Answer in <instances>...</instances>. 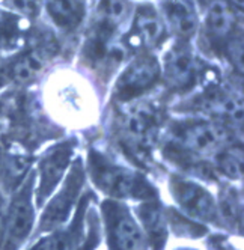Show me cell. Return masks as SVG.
Listing matches in <instances>:
<instances>
[{
  "label": "cell",
  "instance_id": "15",
  "mask_svg": "<svg viewBox=\"0 0 244 250\" xmlns=\"http://www.w3.org/2000/svg\"><path fill=\"white\" fill-rule=\"evenodd\" d=\"M222 170L232 178H241L243 175V152L241 149H229L220 157Z\"/></svg>",
  "mask_w": 244,
  "mask_h": 250
},
{
  "label": "cell",
  "instance_id": "14",
  "mask_svg": "<svg viewBox=\"0 0 244 250\" xmlns=\"http://www.w3.org/2000/svg\"><path fill=\"white\" fill-rule=\"evenodd\" d=\"M41 58L37 55H26L15 61L11 68V74L19 82H29L40 73L41 69Z\"/></svg>",
  "mask_w": 244,
  "mask_h": 250
},
{
  "label": "cell",
  "instance_id": "7",
  "mask_svg": "<svg viewBox=\"0 0 244 250\" xmlns=\"http://www.w3.org/2000/svg\"><path fill=\"white\" fill-rule=\"evenodd\" d=\"M224 139L223 131L216 125L199 122L190 125L183 133V144L196 154H211L220 148Z\"/></svg>",
  "mask_w": 244,
  "mask_h": 250
},
{
  "label": "cell",
  "instance_id": "6",
  "mask_svg": "<svg viewBox=\"0 0 244 250\" xmlns=\"http://www.w3.org/2000/svg\"><path fill=\"white\" fill-rule=\"evenodd\" d=\"M164 77L173 87L184 89L196 77V62L191 51L183 45L173 47L164 59Z\"/></svg>",
  "mask_w": 244,
  "mask_h": 250
},
{
  "label": "cell",
  "instance_id": "10",
  "mask_svg": "<svg viewBox=\"0 0 244 250\" xmlns=\"http://www.w3.org/2000/svg\"><path fill=\"white\" fill-rule=\"evenodd\" d=\"M208 30L217 40H223L232 32L235 26V14L224 0H214L206 14Z\"/></svg>",
  "mask_w": 244,
  "mask_h": 250
},
{
  "label": "cell",
  "instance_id": "16",
  "mask_svg": "<svg viewBox=\"0 0 244 250\" xmlns=\"http://www.w3.org/2000/svg\"><path fill=\"white\" fill-rule=\"evenodd\" d=\"M32 250H73V237L71 234L58 232V234L38 243Z\"/></svg>",
  "mask_w": 244,
  "mask_h": 250
},
{
  "label": "cell",
  "instance_id": "17",
  "mask_svg": "<svg viewBox=\"0 0 244 250\" xmlns=\"http://www.w3.org/2000/svg\"><path fill=\"white\" fill-rule=\"evenodd\" d=\"M14 5L26 14H35L38 9V0H14Z\"/></svg>",
  "mask_w": 244,
  "mask_h": 250
},
{
  "label": "cell",
  "instance_id": "13",
  "mask_svg": "<svg viewBox=\"0 0 244 250\" xmlns=\"http://www.w3.org/2000/svg\"><path fill=\"white\" fill-rule=\"evenodd\" d=\"M163 8L167 21L177 33L184 35V37L193 33L196 27V17L183 2H180V0H166Z\"/></svg>",
  "mask_w": 244,
  "mask_h": 250
},
{
  "label": "cell",
  "instance_id": "18",
  "mask_svg": "<svg viewBox=\"0 0 244 250\" xmlns=\"http://www.w3.org/2000/svg\"><path fill=\"white\" fill-rule=\"evenodd\" d=\"M3 223H2V219H0V241H2L3 240Z\"/></svg>",
  "mask_w": 244,
  "mask_h": 250
},
{
  "label": "cell",
  "instance_id": "1",
  "mask_svg": "<svg viewBox=\"0 0 244 250\" xmlns=\"http://www.w3.org/2000/svg\"><path fill=\"white\" fill-rule=\"evenodd\" d=\"M92 175L100 188L115 196H137L142 187L136 175L101 157H97L92 162Z\"/></svg>",
  "mask_w": 244,
  "mask_h": 250
},
{
  "label": "cell",
  "instance_id": "3",
  "mask_svg": "<svg viewBox=\"0 0 244 250\" xmlns=\"http://www.w3.org/2000/svg\"><path fill=\"white\" fill-rule=\"evenodd\" d=\"M33 225V208L26 191L20 193L9 209L8 220L3 229V240L6 247L14 250L20 243L26 240Z\"/></svg>",
  "mask_w": 244,
  "mask_h": 250
},
{
  "label": "cell",
  "instance_id": "8",
  "mask_svg": "<svg viewBox=\"0 0 244 250\" xmlns=\"http://www.w3.org/2000/svg\"><path fill=\"white\" fill-rule=\"evenodd\" d=\"M69 158H71V148L68 145L58 146L51 149L50 154H47L40 165V172H41V187L40 193L42 191L44 194H48L53 187L58 184V181L62 178Z\"/></svg>",
  "mask_w": 244,
  "mask_h": 250
},
{
  "label": "cell",
  "instance_id": "9",
  "mask_svg": "<svg viewBox=\"0 0 244 250\" xmlns=\"http://www.w3.org/2000/svg\"><path fill=\"white\" fill-rule=\"evenodd\" d=\"M163 21L151 8H143L137 12L134 21V37L137 42H143L148 47H154L163 37Z\"/></svg>",
  "mask_w": 244,
  "mask_h": 250
},
{
  "label": "cell",
  "instance_id": "11",
  "mask_svg": "<svg viewBox=\"0 0 244 250\" xmlns=\"http://www.w3.org/2000/svg\"><path fill=\"white\" fill-rule=\"evenodd\" d=\"M47 11L59 27L73 29L83 19L80 0H47Z\"/></svg>",
  "mask_w": 244,
  "mask_h": 250
},
{
  "label": "cell",
  "instance_id": "5",
  "mask_svg": "<svg viewBox=\"0 0 244 250\" xmlns=\"http://www.w3.org/2000/svg\"><path fill=\"white\" fill-rule=\"evenodd\" d=\"M173 196L190 216L202 220H213L216 217V204L213 198L198 184L178 181L173 184Z\"/></svg>",
  "mask_w": 244,
  "mask_h": 250
},
{
  "label": "cell",
  "instance_id": "12",
  "mask_svg": "<svg viewBox=\"0 0 244 250\" xmlns=\"http://www.w3.org/2000/svg\"><path fill=\"white\" fill-rule=\"evenodd\" d=\"M80 181H76V178L73 176L71 181L68 183L66 188L58 196L55 202H51V205L45 209L44 212V219H42V226L44 229H48L51 226H56L62 223L66 217V214L69 211V207L73 204L74 199V193L79 188Z\"/></svg>",
  "mask_w": 244,
  "mask_h": 250
},
{
  "label": "cell",
  "instance_id": "4",
  "mask_svg": "<svg viewBox=\"0 0 244 250\" xmlns=\"http://www.w3.org/2000/svg\"><path fill=\"white\" fill-rule=\"evenodd\" d=\"M109 229L116 250H145V240L141 228L122 208H113L109 214Z\"/></svg>",
  "mask_w": 244,
  "mask_h": 250
},
{
  "label": "cell",
  "instance_id": "2",
  "mask_svg": "<svg viewBox=\"0 0 244 250\" xmlns=\"http://www.w3.org/2000/svg\"><path fill=\"white\" fill-rule=\"evenodd\" d=\"M160 76V66L152 58H141L131 62L121 76L116 94L121 100H131L149 89Z\"/></svg>",
  "mask_w": 244,
  "mask_h": 250
}]
</instances>
